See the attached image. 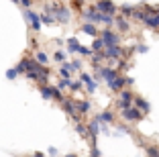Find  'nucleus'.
Segmentation results:
<instances>
[{
    "label": "nucleus",
    "instance_id": "13",
    "mask_svg": "<svg viewBox=\"0 0 159 157\" xmlns=\"http://www.w3.org/2000/svg\"><path fill=\"white\" fill-rule=\"evenodd\" d=\"M80 80H82V82L86 84L88 92H96V86H98V84H96V80H92L88 74H82V76H80Z\"/></svg>",
    "mask_w": 159,
    "mask_h": 157
},
{
    "label": "nucleus",
    "instance_id": "30",
    "mask_svg": "<svg viewBox=\"0 0 159 157\" xmlns=\"http://www.w3.org/2000/svg\"><path fill=\"white\" fill-rule=\"evenodd\" d=\"M59 74H61V78H70V74H71V69L67 67V65H63V67L59 69Z\"/></svg>",
    "mask_w": 159,
    "mask_h": 157
},
{
    "label": "nucleus",
    "instance_id": "1",
    "mask_svg": "<svg viewBox=\"0 0 159 157\" xmlns=\"http://www.w3.org/2000/svg\"><path fill=\"white\" fill-rule=\"evenodd\" d=\"M47 12H53V16H55L57 21H61V23H67V21L71 19V12L67 6H61V4H51L49 8H47Z\"/></svg>",
    "mask_w": 159,
    "mask_h": 157
},
{
    "label": "nucleus",
    "instance_id": "28",
    "mask_svg": "<svg viewBox=\"0 0 159 157\" xmlns=\"http://www.w3.org/2000/svg\"><path fill=\"white\" fill-rule=\"evenodd\" d=\"M37 61H39V63H43V65H45L47 61H49V57H47L45 53H43V51H37Z\"/></svg>",
    "mask_w": 159,
    "mask_h": 157
},
{
    "label": "nucleus",
    "instance_id": "35",
    "mask_svg": "<svg viewBox=\"0 0 159 157\" xmlns=\"http://www.w3.org/2000/svg\"><path fill=\"white\" fill-rule=\"evenodd\" d=\"M92 157H100V151H98V147H96V145L92 147Z\"/></svg>",
    "mask_w": 159,
    "mask_h": 157
},
{
    "label": "nucleus",
    "instance_id": "24",
    "mask_svg": "<svg viewBox=\"0 0 159 157\" xmlns=\"http://www.w3.org/2000/svg\"><path fill=\"white\" fill-rule=\"evenodd\" d=\"M49 88H51V98H55V100H66V98L61 96V92H59V88H55V86H49Z\"/></svg>",
    "mask_w": 159,
    "mask_h": 157
},
{
    "label": "nucleus",
    "instance_id": "10",
    "mask_svg": "<svg viewBox=\"0 0 159 157\" xmlns=\"http://www.w3.org/2000/svg\"><path fill=\"white\" fill-rule=\"evenodd\" d=\"M25 16H27V21L29 23H31V29H33V31H39V29H41V16H39L37 12H31V10H27V12H25Z\"/></svg>",
    "mask_w": 159,
    "mask_h": 157
},
{
    "label": "nucleus",
    "instance_id": "18",
    "mask_svg": "<svg viewBox=\"0 0 159 157\" xmlns=\"http://www.w3.org/2000/svg\"><path fill=\"white\" fill-rule=\"evenodd\" d=\"M80 43H78V39L75 37H71V39H67V49H70V53H78L80 51Z\"/></svg>",
    "mask_w": 159,
    "mask_h": 157
},
{
    "label": "nucleus",
    "instance_id": "29",
    "mask_svg": "<svg viewBox=\"0 0 159 157\" xmlns=\"http://www.w3.org/2000/svg\"><path fill=\"white\" fill-rule=\"evenodd\" d=\"M82 84H84L82 80H80V82H71V84H70V90H74V92H78V90H82Z\"/></svg>",
    "mask_w": 159,
    "mask_h": 157
},
{
    "label": "nucleus",
    "instance_id": "17",
    "mask_svg": "<svg viewBox=\"0 0 159 157\" xmlns=\"http://www.w3.org/2000/svg\"><path fill=\"white\" fill-rule=\"evenodd\" d=\"M96 118H98L100 122H106V125H108V122H112V120H114V114L110 110H104V112H100Z\"/></svg>",
    "mask_w": 159,
    "mask_h": 157
},
{
    "label": "nucleus",
    "instance_id": "27",
    "mask_svg": "<svg viewBox=\"0 0 159 157\" xmlns=\"http://www.w3.org/2000/svg\"><path fill=\"white\" fill-rule=\"evenodd\" d=\"M41 21H43L45 25H51L53 21H55V16H51V12H45V14L41 16Z\"/></svg>",
    "mask_w": 159,
    "mask_h": 157
},
{
    "label": "nucleus",
    "instance_id": "37",
    "mask_svg": "<svg viewBox=\"0 0 159 157\" xmlns=\"http://www.w3.org/2000/svg\"><path fill=\"white\" fill-rule=\"evenodd\" d=\"M49 155L55 157V155H57V149H55V147H49Z\"/></svg>",
    "mask_w": 159,
    "mask_h": 157
},
{
    "label": "nucleus",
    "instance_id": "9",
    "mask_svg": "<svg viewBox=\"0 0 159 157\" xmlns=\"http://www.w3.org/2000/svg\"><path fill=\"white\" fill-rule=\"evenodd\" d=\"M61 106H63V110H66L74 120H80V112H78V108H75V100H63Z\"/></svg>",
    "mask_w": 159,
    "mask_h": 157
},
{
    "label": "nucleus",
    "instance_id": "3",
    "mask_svg": "<svg viewBox=\"0 0 159 157\" xmlns=\"http://www.w3.org/2000/svg\"><path fill=\"white\" fill-rule=\"evenodd\" d=\"M106 80V82H112V80L118 78V69L116 67H98L96 72V80Z\"/></svg>",
    "mask_w": 159,
    "mask_h": 157
},
{
    "label": "nucleus",
    "instance_id": "11",
    "mask_svg": "<svg viewBox=\"0 0 159 157\" xmlns=\"http://www.w3.org/2000/svg\"><path fill=\"white\" fill-rule=\"evenodd\" d=\"M125 86H126V78H122V76H118L116 80H112V82H108V88L114 90V92H120Z\"/></svg>",
    "mask_w": 159,
    "mask_h": 157
},
{
    "label": "nucleus",
    "instance_id": "36",
    "mask_svg": "<svg viewBox=\"0 0 159 157\" xmlns=\"http://www.w3.org/2000/svg\"><path fill=\"white\" fill-rule=\"evenodd\" d=\"M19 2H20V4H23V6H25V8H29V6L33 4V2H31V0H19Z\"/></svg>",
    "mask_w": 159,
    "mask_h": 157
},
{
    "label": "nucleus",
    "instance_id": "12",
    "mask_svg": "<svg viewBox=\"0 0 159 157\" xmlns=\"http://www.w3.org/2000/svg\"><path fill=\"white\" fill-rule=\"evenodd\" d=\"M88 129H90V137H92L94 145H96V137L100 135V129H102V127H100V120H98V118H96V120H92Z\"/></svg>",
    "mask_w": 159,
    "mask_h": 157
},
{
    "label": "nucleus",
    "instance_id": "38",
    "mask_svg": "<svg viewBox=\"0 0 159 157\" xmlns=\"http://www.w3.org/2000/svg\"><path fill=\"white\" fill-rule=\"evenodd\" d=\"M66 157H75V155H74V153H67V155H66Z\"/></svg>",
    "mask_w": 159,
    "mask_h": 157
},
{
    "label": "nucleus",
    "instance_id": "33",
    "mask_svg": "<svg viewBox=\"0 0 159 157\" xmlns=\"http://www.w3.org/2000/svg\"><path fill=\"white\" fill-rule=\"evenodd\" d=\"M137 51H139V53H147L149 47H147V45H137Z\"/></svg>",
    "mask_w": 159,
    "mask_h": 157
},
{
    "label": "nucleus",
    "instance_id": "34",
    "mask_svg": "<svg viewBox=\"0 0 159 157\" xmlns=\"http://www.w3.org/2000/svg\"><path fill=\"white\" fill-rule=\"evenodd\" d=\"M84 6V0H74V8H82Z\"/></svg>",
    "mask_w": 159,
    "mask_h": 157
},
{
    "label": "nucleus",
    "instance_id": "5",
    "mask_svg": "<svg viewBox=\"0 0 159 157\" xmlns=\"http://www.w3.org/2000/svg\"><path fill=\"white\" fill-rule=\"evenodd\" d=\"M84 19H86V23H102V12H100L96 6H90V8H86L84 10Z\"/></svg>",
    "mask_w": 159,
    "mask_h": 157
},
{
    "label": "nucleus",
    "instance_id": "8",
    "mask_svg": "<svg viewBox=\"0 0 159 157\" xmlns=\"http://www.w3.org/2000/svg\"><path fill=\"white\" fill-rule=\"evenodd\" d=\"M100 35H102V41L106 43V47H112V45H118V43H120V37H118L116 33H112L110 29L102 31Z\"/></svg>",
    "mask_w": 159,
    "mask_h": 157
},
{
    "label": "nucleus",
    "instance_id": "40",
    "mask_svg": "<svg viewBox=\"0 0 159 157\" xmlns=\"http://www.w3.org/2000/svg\"><path fill=\"white\" fill-rule=\"evenodd\" d=\"M90 157H92V155H90Z\"/></svg>",
    "mask_w": 159,
    "mask_h": 157
},
{
    "label": "nucleus",
    "instance_id": "6",
    "mask_svg": "<svg viewBox=\"0 0 159 157\" xmlns=\"http://www.w3.org/2000/svg\"><path fill=\"white\" fill-rule=\"evenodd\" d=\"M125 55H126V49H122L120 45L106 47V57H108V59H114V61H118V59H122Z\"/></svg>",
    "mask_w": 159,
    "mask_h": 157
},
{
    "label": "nucleus",
    "instance_id": "20",
    "mask_svg": "<svg viewBox=\"0 0 159 157\" xmlns=\"http://www.w3.org/2000/svg\"><path fill=\"white\" fill-rule=\"evenodd\" d=\"M104 59H108V57H106V51H94V55H92V61H94L96 65H98L100 61H104Z\"/></svg>",
    "mask_w": 159,
    "mask_h": 157
},
{
    "label": "nucleus",
    "instance_id": "21",
    "mask_svg": "<svg viewBox=\"0 0 159 157\" xmlns=\"http://www.w3.org/2000/svg\"><path fill=\"white\" fill-rule=\"evenodd\" d=\"M116 27L118 31H129V21L125 16H116Z\"/></svg>",
    "mask_w": 159,
    "mask_h": 157
},
{
    "label": "nucleus",
    "instance_id": "7",
    "mask_svg": "<svg viewBox=\"0 0 159 157\" xmlns=\"http://www.w3.org/2000/svg\"><path fill=\"white\" fill-rule=\"evenodd\" d=\"M96 8L104 14H114L116 12V4H114L112 0H98V2H96Z\"/></svg>",
    "mask_w": 159,
    "mask_h": 157
},
{
    "label": "nucleus",
    "instance_id": "39",
    "mask_svg": "<svg viewBox=\"0 0 159 157\" xmlns=\"http://www.w3.org/2000/svg\"><path fill=\"white\" fill-rule=\"evenodd\" d=\"M12 2H19V0H12Z\"/></svg>",
    "mask_w": 159,
    "mask_h": 157
},
{
    "label": "nucleus",
    "instance_id": "19",
    "mask_svg": "<svg viewBox=\"0 0 159 157\" xmlns=\"http://www.w3.org/2000/svg\"><path fill=\"white\" fill-rule=\"evenodd\" d=\"M92 49H94V51H102V49H106V43L102 41V37H94Z\"/></svg>",
    "mask_w": 159,
    "mask_h": 157
},
{
    "label": "nucleus",
    "instance_id": "31",
    "mask_svg": "<svg viewBox=\"0 0 159 157\" xmlns=\"http://www.w3.org/2000/svg\"><path fill=\"white\" fill-rule=\"evenodd\" d=\"M53 59H55V61H63V59H66V53H63V51H57L55 55H53Z\"/></svg>",
    "mask_w": 159,
    "mask_h": 157
},
{
    "label": "nucleus",
    "instance_id": "16",
    "mask_svg": "<svg viewBox=\"0 0 159 157\" xmlns=\"http://www.w3.org/2000/svg\"><path fill=\"white\" fill-rule=\"evenodd\" d=\"M82 31H84L86 35H90V37H98V31H96V27H94V23H84V27H82Z\"/></svg>",
    "mask_w": 159,
    "mask_h": 157
},
{
    "label": "nucleus",
    "instance_id": "15",
    "mask_svg": "<svg viewBox=\"0 0 159 157\" xmlns=\"http://www.w3.org/2000/svg\"><path fill=\"white\" fill-rule=\"evenodd\" d=\"M75 108H78L80 114H86L90 110V102L88 100H75Z\"/></svg>",
    "mask_w": 159,
    "mask_h": 157
},
{
    "label": "nucleus",
    "instance_id": "32",
    "mask_svg": "<svg viewBox=\"0 0 159 157\" xmlns=\"http://www.w3.org/2000/svg\"><path fill=\"white\" fill-rule=\"evenodd\" d=\"M16 76H19V72H16V69H8V72H6V78H8V80H14Z\"/></svg>",
    "mask_w": 159,
    "mask_h": 157
},
{
    "label": "nucleus",
    "instance_id": "4",
    "mask_svg": "<svg viewBox=\"0 0 159 157\" xmlns=\"http://www.w3.org/2000/svg\"><path fill=\"white\" fill-rule=\"evenodd\" d=\"M118 108L120 110H125V108H131L133 104H135V96H133V92H129V90H120V98H118Z\"/></svg>",
    "mask_w": 159,
    "mask_h": 157
},
{
    "label": "nucleus",
    "instance_id": "26",
    "mask_svg": "<svg viewBox=\"0 0 159 157\" xmlns=\"http://www.w3.org/2000/svg\"><path fill=\"white\" fill-rule=\"evenodd\" d=\"M41 96L45 98V100H49V98H51V88H49V86H41Z\"/></svg>",
    "mask_w": 159,
    "mask_h": 157
},
{
    "label": "nucleus",
    "instance_id": "14",
    "mask_svg": "<svg viewBox=\"0 0 159 157\" xmlns=\"http://www.w3.org/2000/svg\"><path fill=\"white\" fill-rule=\"evenodd\" d=\"M135 106H137V108H141V110L145 112V114H147V112L151 110V106H149V102H147L145 98H141V96H135Z\"/></svg>",
    "mask_w": 159,
    "mask_h": 157
},
{
    "label": "nucleus",
    "instance_id": "22",
    "mask_svg": "<svg viewBox=\"0 0 159 157\" xmlns=\"http://www.w3.org/2000/svg\"><path fill=\"white\" fill-rule=\"evenodd\" d=\"M120 12L125 14V16H133V12H135V6H131V4H122V6H120Z\"/></svg>",
    "mask_w": 159,
    "mask_h": 157
},
{
    "label": "nucleus",
    "instance_id": "2",
    "mask_svg": "<svg viewBox=\"0 0 159 157\" xmlns=\"http://www.w3.org/2000/svg\"><path fill=\"white\" fill-rule=\"evenodd\" d=\"M122 118H125L126 122H137V120L143 118V110L133 104L131 108H125V110H122Z\"/></svg>",
    "mask_w": 159,
    "mask_h": 157
},
{
    "label": "nucleus",
    "instance_id": "25",
    "mask_svg": "<svg viewBox=\"0 0 159 157\" xmlns=\"http://www.w3.org/2000/svg\"><path fill=\"white\" fill-rule=\"evenodd\" d=\"M145 151H147V155H149V157H159V147H155V145H149Z\"/></svg>",
    "mask_w": 159,
    "mask_h": 157
},
{
    "label": "nucleus",
    "instance_id": "23",
    "mask_svg": "<svg viewBox=\"0 0 159 157\" xmlns=\"http://www.w3.org/2000/svg\"><path fill=\"white\" fill-rule=\"evenodd\" d=\"M75 131L80 133V137H86V139L90 137V129H86V127H84V125H80V122L75 125Z\"/></svg>",
    "mask_w": 159,
    "mask_h": 157
}]
</instances>
